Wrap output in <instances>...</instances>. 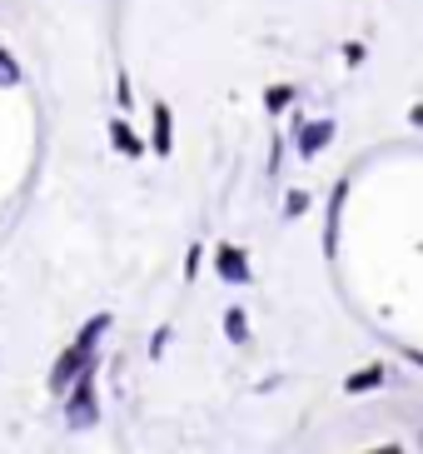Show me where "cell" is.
I'll return each mask as SVG.
<instances>
[{
  "label": "cell",
  "instance_id": "obj_1",
  "mask_svg": "<svg viewBox=\"0 0 423 454\" xmlns=\"http://www.w3.org/2000/svg\"><path fill=\"white\" fill-rule=\"evenodd\" d=\"M105 330H110V315H90V320H85V330H80L75 340L60 349V360L50 364V380H45V385H50V395L75 389L80 374L95 370V345H100V334H105Z\"/></svg>",
  "mask_w": 423,
  "mask_h": 454
},
{
  "label": "cell",
  "instance_id": "obj_2",
  "mask_svg": "<svg viewBox=\"0 0 423 454\" xmlns=\"http://www.w3.org/2000/svg\"><path fill=\"white\" fill-rule=\"evenodd\" d=\"M65 419H70V429H90L95 419H100V404H95V370H85L75 380L70 404H65Z\"/></svg>",
  "mask_w": 423,
  "mask_h": 454
},
{
  "label": "cell",
  "instance_id": "obj_3",
  "mask_svg": "<svg viewBox=\"0 0 423 454\" xmlns=\"http://www.w3.org/2000/svg\"><path fill=\"white\" fill-rule=\"evenodd\" d=\"M214 270H219V280L229 285H250V260H244V250L239 245H214Z\"/></svg>",
  "mask_w": 423,
  "mask_h": 454
},
{
  "label": "cell",
  "instance_id": "obj_4",
  "mask_svg": "<svg viewBox=\"0 0 423 454\" xmlns=\"http://www.w3.org/2000/svg\"><path fill=\"white\" fill-rule=\"evenodd\" d=\"M334 130H339L334 121H304L299 130H294V145H299V155H304V160H314L319 150L334 140Z\"/></svg>",
  "mask_w": 423,
  "mask_h": 454
},
{
  "label": "cell",
  "instance_id": "obj_5",
  "mask_svg": "<svg viewBox=\"0 0 423 454\" xmlns=\"http://www.w3.org/2000/svg\"><path fill=\"white\" fill-rule=\"evenodd\" d=\"M150 125H155V130H150V150H155V155H170L174 150V115H170L165 100L150 106Z\"/></svg>",
  "mask_w": 423,
  "mask_h": 454
},
{
  "label": "cell",
  "instance_id": "obj_6",
  "mask_svg": "<svg viewBox=\"0 0 423 454\" xmlns=\"http://www.w3.org/2000/svg\"><path fill=\"white\" fill-rule=\"evenodd\" d=\"M110 145H115L125 160H140V155H145V140L135 135V125L125 121V115H115V121H110Z\"/></svg>",
  "mask_w": 423,
  "mask_h": 454
},
{
  "label": "cell",
  "instance_id": "obj_7",
  "mask_svg": "<svg viewBox=\"0 0 423 454\" xmlns=\"http://www.w3.org/2000/svg\"><path fill=\"white\" fill-rule=\"evenodd\" d=\"M384 380H388L384 364H364V370H354V374L344 380V395H369V389H379Z\"/></svg>",
  "mask_w": 423,
  "mask_h": 454
},
{
  "label": "cell",
  "instance_id": "obj_8",
  "mask_svg": "<svg viewBox=\"0 0 423 454\" xmlns=\"http://www.w3.org/2000/svg\"><path fill=\"white\" fill-rule=\"evenodd\" d=\"M26 81V70H20V60H15L5 45H0V90H15V85Z\"/></svg>",
  "mask_w": 423,
  "mask_h": 454
},
{
  "label": "cell",
  "instance_id": "obj_9",
  "mask_svg": "<svg viewBox=\"0 0 423 454\" xmlns=\"http://www.w3.org/2000/svg\"><path fill=\"white\" fill-rule=\"evenodd\" d=\"M349 195V180H339L334 185V205H329V225H324V250H334V235H339V205H344Z\"/></svg>",
  "mask_w": 423,
  "mask_h": 454
},
{
  "label": "cell",
  "instance_id": "obj_10",
  "mask_svg": "<svg viewBox=\"0 0 423 454\" xmlns=\"http://www.w3.org/2000/svg\"><path fill=\"white\" fill-rule=\"evenodd\" d=\"M225 334L229 340H235V345H244V340H250V315H244V309H225Z\"/></svg>",
  "mask_w": 423,
  "mask_h": 454
},
{
  "label": "cell",
  "instance_id": "obj_11",
  "mask_svg": "<svg viewBox=\"0 0 423 454\" xmlns=\"http://www.w3.org/2000/svg\"><path fill=\"white\" fill-rule=\"evenodd\" d=\"M289 100H294V85H274V90L265 95V106H269V110H284Z\"/></svg>",
  "mask_w": 423,
  "mask_h": 454
},
{
  "label": "cell",
  "instance_id": "obj_12",
  "mask_svg": "<svg viewBox=\"0 0 423 454\" xmlns=\"http://www.w3.org/2000/svg\"><path fill=\"white\" fill-rule=\"evenodd\" d=\"M309 210V190H289L284 195V215H304Z\"/></svg>",
  "mask_w": 423,
  "mask_h": 454
},
{
  "label": "cell",
  "instance_id": "obj_13",
  "mask_svg": "<svg viewBox=\"0 0 423 454\" xmlns=\"http://www.w3.org/2000/svg\"><path fill=\"white\" fill-rule=\"evenodd\" d=\"M115 100H119V106H130V100H135V90H130V81H125V75L115 81Z\"/></svg>",
  "mask_w": 423,
  "mask_h": 454
},
{
  "label": "cell",
  "instance_id": "obj_14",
  "mask_svg": "<svg viewBox=\"0 0 423 454\" xmlns=\"http://www.w3.org/2000/svg\"><path fill=\"white\" fill-rule=\"evenodd\" d=\"M344 55H349V66H358V60H364V41H349Z\"/></svg>",
  "mask_w": 423,
  "mask_h": 454
},
{
  "label": "cell",
  "instance_id": "obj_15",
  "mask_svg": "<svg viewBox=\"0 0 423 454\" xmlns=\"http://www.w3.org/2000/svg\"><path fill=\"white\" fill-rule=\"evenodd\" d=\"M409 121H413V125H419V130H423V106H413V110H409Z\"/></svg>",
  "mask_w": 423,
  "mask_h": 454
},
{
  "label": "cell",
  "instance_id": "obj_16",
  "mask_svg": "<svg viewBox=\"0 0 423 454\" xmlns=\"http://www.w3.org/2000/svg\"><path fill=\"white\" fill-rule=\"evenodd\" d=\"M369 454H404L398 444H379V450H369Z\"/></svg>",
  "mask_w": 423,
  "mask_h": 454
},
{
  "label": "cell",
  "instance_id": "obj_17",
  "mask_svg": "<svg viewBox=\"0 0 423 454\" xmlns=\"http://www.w3.org/2000/svg\"><path fill=\"white\" fill-rule=\"evenodd\" d=\"M404 355H409V360H413V364H419V370H423V349H404Z\"/></svg>",
  "mask_w": 423,
  "mask_h": 454
}]
</instances>
